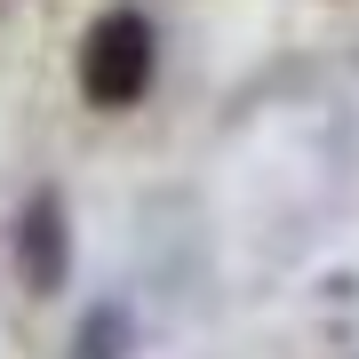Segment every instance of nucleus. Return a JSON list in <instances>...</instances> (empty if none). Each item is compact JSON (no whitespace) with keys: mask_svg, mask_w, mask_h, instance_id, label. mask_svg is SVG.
Segmentation results:
<instances>
[{"mask_svg":"<svg viewBox=\"0 0 359 359\" xmlns=\"http://www.w3.org/2000/svg\"><path fill=\"white\" fill-rule=\"evenodd\" d=\"M160 72V40H152V16L144 8H104L88 32H80V56H72V80L96 112H128L144 104Z\"/></svg>","mask_w":359,"mask_h":359,"instance_id":"nucleus-1","label":"nucleus"},{"mask_svg":"<svg viewBox=\"0 0 359 359\" xmlns=\"http://www.w3.org/2000/svg\"><path fill=\"white\" fill-rule=\"evenodd\" d=\"M72 280V208L56 184H40V192L16 208V287L25 295H56Z\"/></svg>","mask_w":359,"mask_h":359,"instance_id":"nucleus-2","label":"nucleus"},{"mask_svg":"<svg viewBox=\"0 0 359 359\" xmlns=\"http://www.w3.org/2000/svg\"><path fill=\"white\" fill-rule=\"evenodd\" d=\"M72 359H128V311L120 304H96L72 335Z\"/></svg>","mask_w":359,"mask_h":359,"instance_id":"nucleus-3","label":"nucleus"}]
</instances>
